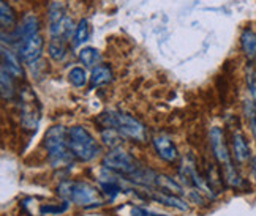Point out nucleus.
<instances>
[{
	"label": "nucleus",
	"mask_w": 256,
	"mask_h": 216,
	"mask_svg": "<svg viewBox=\"0 0 256 216\" xmlns=\"http://www.w3.org/2000/svg\"><path fill=\"white\" fill-rule=\"evenodd\" d=\"M44 147L48 150V160L52 168L72 166L74 155L68 147V131L65 126H51L44 134Z\"/></svg>",
	"instance_id": "nucleus-1"
},
{
	"label": "nucleus",
	"mask_w": 256,
	"mask_h": 216,
	"mask_svg": "<svg viewBox=\"0 0 256 216\" xmlns=\"http://www.w3.org/2000/svg\"><path fill=\"white\" fill-rule=\"evenodd\" d=\"M104 128H114L119 131L125 139H132L136 142H142L146 139V128L144 125L132 117L130 114L119 112V111H108L103 112L98 119Z\"/></svg>",
	"instance_id": "nucleus-2"
},
{
	"label": "nucleus",
	"mask_w": 256,
	"mask_h": 216,
	"mask_svg": "<svg viewBox=\"0 0 256 216\" xmlns=\"http://www.w3.org/2000/svg\"><path fill=\"white\" fill-rule=\"evenodd\" d=\"M68 147L80 161H92L100 153V145L96 144L95 137L82 126H73L68 130Z\"/></svg>",
	"instance_id": "nucleus-3"
},
{
	"label": "nucleus",
	"mask_w": 256,
	"mask_h": 216,
	"mask_svg": "<svg viewBox=\"0 0 256 216\" xmlns=\"http://www.w3.org/2000/svg\"><path fill=\"white\" fill-rule=\"evenodd\" d=\"M103 168L108 171H112L117 174H124V175H132L133 172H136L141 168L138 161L133 158V156L125 152L122 147H117V149H111L104 156H103Z\"/></svg>",
	"instance_id": "nucleus-4"
},
{
	"label": "nucleus",
	"mask_w": 256,
	"mask_h": 216,
	"mask_svg": "<svg viewBox=\"0 0 256 216\" xmlns=\"http://www.w3.org/2000/svg\"><path fill=\"white\" fill-rule=\"evenodd\" d=\"M209 139H210V147H212L215 160L222 164V168H228V166H232L234 163L231 160V153H230L228 145H226L224 134H223L222 128H218V126H214V128L210 130Z\"/></svg>",
	"instance_id": "nucleus-5"
},
{
	"label": "nucleus",
	"mask_w": 256,
	"mask_h": 216,
	"mask_svg": "<svg viewBox=\"0 0 256 216\" xmlns=\"http://www.w3.org/2000/svg\"><path fill=\"white\" fill-rule=\"evenodd\" d=\"M43 47H44V40H43V36L38 33L18 44V55L21 57V60L24 63L34 65L38 58L42 57Z\"/></svg>",
	"instance_id": "nucleus-6"
},
{
	"label": "nucleus",
	"mask_w": 256,
	"mask_h": 216,
	"mask_svg": "<svg viewBox=\"0 0 256 216\" xmlns=\"http://www.w3.org/2000/svg\"><path fill=\"white\" fill-rule=\"evenodd\" d=\"M73 202L78 205H102L98 190L92 185L86 182H74V191H73Z\"/></svg>",
	"instance_id": "nucleus-7"
},
{
	"label": "nucleus",
	"mask_w": 256,
	"mask_h": 216,
	"mask_svg": "<svg viewBox=\"0 0 256 216\" xmlns=\"http://www.w3.org/2000/svg\"><path fill=\"white\" fill-rule=\"evenodd\" d=\"M146 198L155 201V202H160L163 205H168V207H172L179 212H188V204H186L180 196H176V194H168V193H163V191H146Z\"/></svg>",
	"instance_id": "nucleus-8"
},
{
	"label": "nucleus",
	"mask_w": 256,
	"mask_h": 216,
	"mask_svg": "<svg viewBox=\"0 0 256 216\" xmlns=\"http://www.w3.org/2000/svg\"><path fill=\"white\" fill-rule=\"evenodd\" d=\"M154 147L156 153L162 160L168 161V163H174L179 158V150H177L176 144L170 139L168 136H156L154 137Z\"/></svg>",
	"instance_id": "nucleus-9"
},
{
	"label": "nucleus",
	"mask_w": 256,
	"mask_h": 216,
	"mask_svg": "<svg viewBox=\"0 0 256 216\" xmlns=\"http://www.w3.org/2000/svg\"><path fill=\"white\" fill-rule=\"evenodd\" d=\"M38 28H40V24H38V19L34 14H28L22 19L21 25H19L14 30V40H18V44L22 43L28 38H32L35 35H38Z\"/></svg>",
	"instance_id": "nucleus-10"
},
{
	"label": "nucleus",
	"mask_w": 256,
	"mask_h": 216,
	"mask_svg": "<svg viewBox=\"0 0 256 216\" xmlns=\"http://www.w3.org/2000/svg\"><path fill=\"white\" fill-rule=\"evenodd\" d=\"M232 155L238 163H247L252 158L250 153V145L245 139L242 131H234L232 133Z\"/></svg>",
	"instance_id": "nucleus-11"
},
{
	"label": "nucleus",
	"mask_w": 256,
	"mask_h": 216,
	"mask_svg": "<svg viewBox=\"0 0 256 216\" xmlns=\"http://www.w3.org/2000/svg\"><path fill=\"white\" fill-rule=\"evenodd\" d=\"M2 58L4 65L6 68V71L12 74L13 77H22V66H21V57L14 54L12 49H2Z\"/></svg>",
	"instance_id": "nucleus-12"
},
{
	"label": "nucleus",
	"mask_w": 256,
	"mask_h": 216,
	"mask_svg": "<svg viewBox=\"0 0 256 216\" xmlns=\"http://www.w3.org/2000/svg\"><path fill=\"white\" fill-rule=\"evenodd\" d=\"M155 186L163 193H168V194H176V196H182L185 194L184 191V186L180 183H177L174 179L168 175H163V174H156L155 177Z\"/></svg>",
	"instance_id": "nucleus-13"
},
{
	"label": "nucleus",
	"mask_w": 256,
	"mask_h": 216,
	"mask_svg": "<svg viewBox=\"0 0 256 216\" xmlns=\"http://www.w3.org/2000/svg\"><path fill=\"white\" fill-rule=\"evenodd\" d=\"M112 81V71L108 65H96L92 68V74H90V84L92 87H102L106 85Z\"/></svg>",
	"instance_id": "nucleus-14"
},
{
	"label": "nucleus",
	"mask_w": 256,
	"mask_h": 216,
	"mask_svg": "<svg viewBox=\"0 0 256 216\" xmlns=\"http://www.w3.org/2000/svg\"><path fill=\"white\" fill-rule=\"evenodd\" d=\"M155 177H156V174H154L152 171L140 168L132 175H128V182L144 186V188H152V186H155Z\"/></svg>",
	"instance_id": "nucleus-15"
},
{
	"label": "nucleus",
	"mask_w": 256,
	"mask_h": 216,
	"mask_svg": "<svg viewBox=\"0 0 256 216\" xmlns=\"http://www.w3.org/2000/svg\"><path fill=\"white\" fill-rule=\"evenodd\" d=\"M240 44H242V51L247 55L250 60L256 57V32L252 28H245L240 35Z\"/></svg>",
	"instance_id": "nucleus-16"
},
{
	"label": "nucleus",
	"mask_w": 256,
	"mask_h": 216,
	"mask_svg": "<svg viewBox=\"0 0 256 216\" xmlns=\"http://www.w3.org/2000/svg\"><path fill=\"white\" fill-rule=\"evenodd\" d=\"M48 54L56 62H62L66 55V40L62 38H51L48 44Z\"/></svg>",
	"instance_id": "nucleus-17"
},
{
	"label": "nucleus",
	"mask_w": 256,
	"mask_h": 216,
	"mask_svg": "<svg viewBox=\"0 0 256 216\" xmlns=\"http://www.w3.org/2000/svg\"><path fill=\"white\" fill-rule=\"evenodd\" d=\"M78 57H80V62L87 68H95V65L100 62V52H98V49L90 46L82 47Z\"/></svg>",
	"instance_id": "nucleus-18"
},
{
	"label": "nucleus",
	"mask_w": 256,
	"mask_h": 216,
	"mask_svg": "<svg viewBox=\"0 0 256 216\" xmlns=\"http://www.w3.org/2000/svg\"><path fill=\"white\" fill-rule=\"evenodd\" d=\"M223 180L226 185L231 186V188H236V190L242 188V185H244V179L238 172V169H236L234 164L228 166V168H223Z\"/></svg>",
	"instance_id": "nucleus-19"
},
{
	"label": "nucleus",
	"mask_w": 256,
	"mask_h": 216,
	"mask_svg": "<svg viewBox=\"0 0 256 216\" xmlns=\"http://www.w3.org/2000/svg\"><path fill=\"white\" fill-rule=\"evenodd\" d=\"M0 22H2V28H10L16 22V14L13 11V8L5 0L0 2Z\"/></svg>",
	"instance_id": "nucleus-20"
},
{
	"label": "nucleus",
	"mask_w": 256,
	"mask_h": 216,
	"mask_svg": "<svg viewBox=\"0 0 256 216\" xmlns=\"http://www.w3.org/2000/svg\"><path fill=\"white\" fill-rule=\"evenodd\" d=\"M0 82H2V96H4V100H12V98L14 96L13 76L6 71L5 66H2V77H0Z\"/></svg>",
	"instance_id": "nucleus-21"
},
{
	"label": "nucleus",
	"mask_w": 256,
	"mask_h": 216,
	"mask_svg": "<svg viewBox=\"0 0 256 216\" xmlns=\"http://www.w3.org/2000/svg\"><path fill=\"white\" fill-rule=\"evenodd\" d=\"M122 139H124V136L117 130H114V128H104L102 131V141H103V144L108 145V147H111V149H117Z\"/></svg>",
	"instance_id": "nucleus-22"
},
{
	"label": "nucleus",
	"mask_w": 256,
	"mask_h": 216,
	"mask_svg": "<svg viewBox=\"0 0 256 216\" xmlns=\"http://www.w3.org/2000/svg\"><path fill=\"white\" fill-rule=\"evenodd\" d=\"M88 38V21L87 19H81L80 24L76 27V32L73 35V46H80Z\"/></svg>",
	"instance_id": "nucleus-23"
},
{
	"label": "nucleus",
	"mask_w": 256,
	"mask_h": 216,
	"mask_svg": "<svg viewBox=\"0 0 256 216\" xmlns=\"http://www.w3.org/2000/svg\"><path fill=\"white\" fill-rule=\"evenodd\" d=\"M73 191H74V182L64 180L57 186V196L62 198L65 202H73Z\"/></svg>",
	"instance_id": "nucleus-24"
},
{
	"label": "nucleus",
	"mask_w": 256,
	"mask_h": 216,
	"mask_svg": "<svg viewBox=\"0 0 256 216\" xmlns=\"http://www.w3.org/2000/svg\"><path fill=\"white\" fill-rule=\"evenodd\" d=\"M87 79L88 77H87V73L84 68L76 66L68 73V81H70L74 87H84L87 84Z\"/></svg>",
	"instance_id": "nucleus-25"
},
{
	"label": "nucleus",
	"mask_w": 256,
	"mask_h": 216,
	"mask_svg": "<svg viewBox=\"0 0 256 216\" xmlns=\"http://www.w3.org/2000/svg\"><path fill=\"white\" fill-rule=\"evenodd\" d=\"M245 114H247L252 133L256 141V104H254V101H245Z\"/></svg>",
	"instance_id": "nucleus-26"
},
{
	"label": "nucleus",
	"mask_w": 256,
	"mask_h": 216,
	"mask_svg": "<svg viewBox=\"0 0 256 216\" xmlns=\"http://www.w3.org/2000/svg\"><path fill=\"white\" fill-rule=\"evenodd\" d=\"M247 85H248V90L252 93V98L256 104V66L248 65L247 66Z\"/></svg>",
	"instance_id": "nucleus-27"
},
{
	"label": "nucleus",
	"mask_w": 256,
	"mask_h": 216,
	"mask_svg": "<svg viewBox=\"0 0 256 216\" xmlns=\"http://www.w3.org/2000/svg\"><path fill=\"white\" fill-rule=\"evenodd\" d=\"M252 172H253V179L256 182V158H253V161H252Z\"/></svg>",
	"instance_id": "nucleus-28"
}]
</instances>
